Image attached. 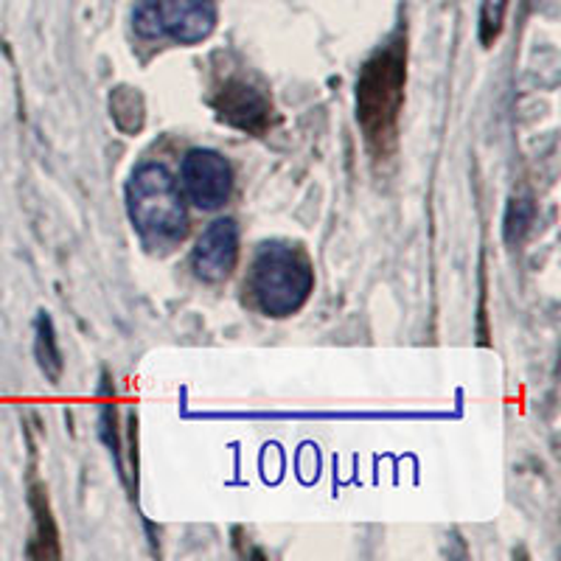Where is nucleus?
Masks as SVG:
<instances>
[{
    "mask_svg": "<svg viewBox=\"0 0 561 561\" xmlns=\"http://www.w3.org/2000/svg\"><path fill=\"white\" fill-rule=\"evenodd\" d=\"M210 107L217 118L228 127L239 129L244 135H264L273 124V102L259 84L250 79L230 77L217 88Z\"/></svg>",
    "mask_w": 561,
    "mask_h": 561,
    "instance_id": "6",
    "label": "nucleus"
},
{
    "mask_svg": "<svg viewBox=\"0 0 561 561\" xmlns=\"http://www.w3.org/2000/svg\"><path fill=\"white\" fill-rule=\"evenodd\" d=\"M534 199L530 197H514L505 210V242L519 244L525 239V233L534 225Z\"/></svg>",
    "mask_w": 561,
    "mask_h": 561,
    "instance_id": "11",
    "label": "nucleus"
},
{
    "mask_svg": "<svg viewBox=\"0 0 561 561\" xmlns=\"http://www.w3.org/2000/svg\"><path fill=\"white\" fill-rule=\"evenodd\" d=\"M217 0H135L133 26L144 39L197 45L217 28Z\"/></svg>",
    "mask_w": 561,
    "mask_h": 561,
    "instance_id": "4",
    "label": "nucleus"
},
{
    "mask_svg": "<svg viewBox=\"0 0 561 561\" xmlns=\"http://www.w3.org/2000/svg\"><path fill=\"white\" fill-rule=\"evenodd\" d=\"M508 3L511 0H483V7H480V43L485 48L497 43L500 32H503Z\"/></svg>",
    "mask_w": 561,
    "mask_h": 561,
    "instance_id": "12",
    "label": "nucleus"
},
{
    "mask_svg": "<svg viewBox=\"0 0 561 561\" xmlns=\"http://www.w3.org/2000/svg\"><path fill=\"white\" fill-rule=\"evenodd\" d=\"M34 357H37V365L45 374V379L51 385H59L65 374V359L62 351H59L57 325H54L51 314L45 312V309H39L37 320H34Z\"/></svg>",
    "mask_w": 561,
    "mask_h": 561,
    "instance_id": "9",
    "label": "nucleus"
},
{
    "mask_svg": "<svg viewBox=\"0 0 561 561\" xmlns=\"http://www.w3.org/2000/svg\"><path fill=\"white\" fill-rule=\"evenodd\" d=\"M314 289L309 255L289 242H267L259 248L248 275V293L267 318H293L307 307Z\"/></svg>",
    "mask_w": 561,
    "mask_h": 561,
    "instance_id": "3",
    "label": "nucleus"
},
{
    "mask_svg": "<svg viewBox=\"0 0 561 561\" xmlns=\"http://www.w3.org/2000/svg\"><path fill=\"white\" fill-rule=\"evenodd\" d=\"M127 214L149 248H169L188 230V208L178 178L163 163H140L127 183Z\"/></svg>",
    "mask_w": 561,
    "mask_h": 561,
    "instance_id": "2",
    "label": "nucleus"
},
{
    "mask_svg": "<svg viewBox=\"0 0 561 561\" xmlns=\"http://www.w3.org/2000/svg\"><path fill=\"white\" fill-rule=\"evenodd\" d=\"M110 118L124 135H138L147 122V104L135 88H115L110 93Z\"/></svg>",
    "mask_w": 561,
    "mask_h": 561,
    "instance_id": "10",
    "label": "nucleus"
},
{
    "mask_svg": "<svg viewBox=\"0 0 561 561\" xmlns=\"http://www.w3.org/2000/svg\"><path fill=\"white\" fill-rule=\"evenodd\" d=\"M239 262V225L237 219H214L199 233L192 250V270L205 284H222Z\"/></svg>",
    "mask_w": 561,
    "mask_h": 561,
    "instance_id": "7",
    "label": "nucleus"
},
{
    "mask_svg": "<svg viewBox=\"0 0 561 561\" xmlns=\"http://www.w3.org/2000/svg\"><path fill=\"white\" fill-rule=\"evenodd\" d=\"M180 188L199 210L222 208L233 194V167L217 149H192L180 163Z\"/></svg>",
    "mask_w": 561,
    "mask_h": 561,
    "instance_id": "5",
    "label": "nucleus"
},
{
    "mask_svg": "<svg viewBox=\"0 0 561 561\" xmlns=\"http://www.w3.org/2000/svg\"><path fill=\"white\" fill-rule=\"evenodd\" d=\"M408 88V43L402 34L365 59L357 77V124L374 158H388L399 140Z\"/></svg>",
    "mask_w": 561,
    "mask_h": 561,
    "instance_id": "1",
    "label": "nucleus"
},
{
    "mask_svg": "<svg viewBox=\"0 0 561 561\" xmlns=\"http://www.w3.org/2000/svg\"><path fill=\"white\" fill-rule=\"evenodd\" d=\"M28 508H32L34 530L32 539H28L26 556L28 559H59L62 548H59V528L57 519H54L51 500H48L45 485L37 483V480L28 485Z\"/></svg>",
    "mask_w": 561,
    "mask_h": 561,
    "instance_id": "8",
    "label": "nucleus"
}]
</instances>
